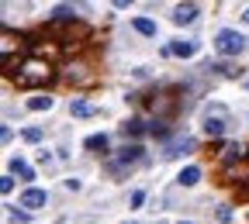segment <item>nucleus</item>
Here are the masks:
<instances>
[{
	"label": "nucleus",
	"instance_id": "f257e3e1",
	"mask_svg": "<svg viewBox=\"0 0 249 224\" xmlns=\"http://www.w3.org/2000/svg\"><path fill=\"white\" fill-rule=\"evenodd\" d=\"M14 80H18V86H45L52 80V62L45 55H28L18 66Z\"/></svg>",
	"mask_w": 249,
	"mask_h": 224
},
{
	"label": "nucleus",
	"instance_id": "f03ea898",
	"mask_svg": "<svg viewBox=\"0 0 249 224\" xmlns=\"http://www.w3.org/2000/svg\"><path fill=\"white\" fill-rule=\"evenodd\" d=\"M214 48H218V55L232 59V55L249 52V38L239 35V31H232V28H225V31H218V35H214Z\"/></svg>",
	"mask_w": 249,
	"mask_h": 224
},
{
	"label": "nucleus",
	"instance_id": "7ed1b4c3",
	"mask_svg": "<svg viewBox=\"0 0 249 224\" xmlns=\"http://www.w3.org/2000/svg\"><path fill=\"white\" fill-rule=\"evenodd\" d=\"M18 48H21V35H14L11 28H4V31H0V59H4V73H11Z\"/></svg>",
	"mask_w": 249,
	"mask_h": 224
},
{
	"label": "nucleus",
	"instance_id": "20e7f679",
	"mask_svg": "<svg viewBox=\"0 0 249 224\" xmlns=\"http://www.w3.org/2000/svg\"><path fill=\"white\" fill-rule=\"evenodd\" d=\"M149 111L156 114V121H160V117H170V114L177 111V93H173V90H160V93H152Z\"/></svg>",
	"mask_w": 249,
	"mask_h": 224
},
{
	"label": "nucleus",
	"instance_id": "39448f33",
	"mask_svg": "<svg viewBox=\"0 0 249 224\" xmlns=\"http://www.w3.org/2000/svg\"><path fill=\"white\" fill-rule=\"evenodd\" d=\"M225 128H229V114H225V107H214V114L208 111V117H204V135H208V138H222V135H225Z\"/></svg>",
	"mask_w": 249,
	"mask_h": 224
},
{
	"label": "nucleus",
	"instance_id": "423d86ee",
	"mask_svg": "<svg viewBox=\"0 0 249 224\" xmlns=\"http://www.w3.org/2000/svg\"><path fill=\"white\" fill-rule=\"evenodd\" d=\"M163 55H177V59H194V55H197V42H183V38H177V42H170V45L163 48Z\"/></svg>",
	"mask_w": 249,
	"mask_h": 224
},
{
	"label": "nucleus",
	"instance_id": "0eeeda50",
	"mask_svg": "<svg viewBox=\"0 0 249 224\" xmlns=\"http://www.w3.org/2000/svg\"><path fill=\"white\" fill-rule=\"evenodd\" d=\"M218 159H222L225 166H232V162H242V159H246V148H242V142H225L222 148H218Z\"/></svg>",
	"mask_w": 249,
	"mask_h": 224
},
{
	"label": "nucleus",
	"instance_id": "6e6552de",
	"mask_svg": "<svg viewBox=\"0 0 249 224\" xmlns=\"http://www.w3.org/2000/svg\"><path fill=\"white\" fill-rule=\"evenodd\" d=\"M49 17H52V24H70V28H73V24L80 21V17H76V7H73V4H55Z\"/></svg>",
	"mask_w": 249,
	"mask_h": 224
},
{
	"label": "nucleus",
	"instance_id": "1a4fd4ad",
	"mask_svg": "<svg viewBox=\"0 0 249 224\" xmlns=\"http://www.w3.org/2000/svg\"><path fill=\"white\" fill-rule=\"evenodd\" d=\"M49 204V193H45V190H35V186H31V190H24V193H21V207L24 210H35V207H45Z\"/></svg>",
	"mask_w": 249,
	"mask_h": 224
},
{
	"label": "nucleus",
	"instance_id": "9d476101",
	"mask_svg": "<svg viewBox=\"0 0 249 224\" xmlns=\"http://www.w3.org/2000/svg\"><path fill=\"white\" fill-rule=\"evenodd\" d=\"M197 21V4H177L173 7V24H194Z\"/></svg>",
	"mask_w": 249,
	"mask_h": 224
},
{
	"label": "nucleus",
	"instance_id": "9b49d317",
	"mask_svg": "<svg viewBox=\"0 0 249 224\" xmlns=\"http://www.w3.org/2000/svg\"><path fill=\"white\" fill-rule=\"evenodd\" d=\"M229 183H242V179H249V159H242V162H232V166H225V173H222Z\"/></svg>",
	"mask_w": 249,
	"mask_h": 224
},
{
	"label": "nucleus",
	"instance_id": "f8f14e48",
	"mask_svg": "<svg viewBox=\"0 0 249 224\" xmlns=\"http://www.w3.org/2000/svg\"><path fill=\"white\" fill-rule=\"evenodd\" d=\"M11 176H21L24 183H31V179H35V169H31L24 159L18 155V159H11Z\"/></svg>",
	"mask_w": 249,
	"mask_h": 224
},
{
	"label": "nucleus",
	"instance_id": "ddd939ff",
	"mask_svg": "<svg viewBox=\"0 0 249 224\" xmlns=\"http://www.w3.org/2000/svg\"><path fill=\"white\" fill-rule=\"evenodd\" d=\"M97 111H101V107L90 104V100H73V104H70V114H73V117H93Z\"/></svg>",
	"mask_w": 249,
	"mask_h": 224
},
{
	"label": "nucleus",
	"instance_id": "4468645a",
	"mask_svg": "<svg viewBox=\"0 0 249 224\" xmlns=\"http://www.w3.org/2000/svg\"><path fill=\"white\" fill-rule=\"evenodd\" d=\"M197 179H201V166H183V169H180V176H177V183H180V186H194Z\"/></svg>",
	"mask_w": 249,
	"mask_h": 224
},
{
	"label": "nucleus",
	"instance_id": "2eb2a0df",
	"mask_svg": "<svg viewBox=\"0 0 249 224\" xmlns=\"http://www.w3.org/2000/svg\"><path fill=\"white\" fill-rule=\"evenodd\" d=\"M132 28L139 31V35H145V38H152L156 31H160V28H156V21H149V17H135V21H132Z\"/></svg>",
	"mask_w": 249,
	"mask_h": 224
},
{
	"label": "nucleus",
	"instance_id": "dca6fc26",
	"mask_svg": "<svg viewBox=\"0 0 249 224\" xmlns=\"http://www.w3.org/2000/svg\"><path fill=\"white\" fill-rule=\"evenodd\" d=\"M191 148H194V142H191V138L170 142V145H166V159H173V155H180V152H191Z\"/></svg>",
	"mask_w": 249,
	"mask_h": 224
},
{
	"label": "nucleus",
	"instance_id": "f3484780",
	"mask_svg": "<svg viewBox=\"0 0 249 224\" xmlns=\"http://www.w3.org/2000/svg\"><path fill=\"white\" fill-rule=\"evenodd\" d=\"M83 145H87L90 152H101V155H104V152H107V135H90Z\"/></svg>",
	"mask_w": 249,
	"mask_h": 224
},
{
	"label": "nucleus",
	"instance_id": "a211bd4d",
	"mask_svg": "<svg viewBox=\"0 0 249 224\" xmlns=\"http://www.w3.org/2000/svg\"><path fill=\"white\" fill-rule=\"evenodd\" d=\"M208 73H222V76H239L235 66H229V62H208Z\"/></svg>",
	"mask_w": 249,
	"mask_h": 224
},
{
	"label": "nucleus",
	"instance_id": "6ab92c4d",
	"mask_svg": "<svg viewBox=\"0 0 249 224\" xmlns=\"http://www.w3.org/2000/svg\"><path fill=\"white\" fill-rule=\"evenodd\" d=\"M121 131H124V135H139V131H149V124H142L139 117H132V121L121 124Z\"/></svg>",
	"mask_w": 249,
	"mask_h": 224
},
{
	"label": "nucleus",
	"instance_id": "aec40b11",
	"mask_svg": "<svg viewBox=\"0 0 249 224\" xmlns=\"http://www.w3.org/2000/svg\"><path fill=\"white\" fill-rule=\"evenodd\" d=\"M28 111H52V97H31Z\"/></svg>",
	"mask_w": 249,
	"mask_h": 224
},
{
	"label": "nucleus",
	"instance_id": "412c9836",
	"mask_svg": "<svg viewBox=\"0 0 249 224\" xmlns=\"http://www.w3.org/2000/svg\"><path fill=\"white\" fill-rule=\"evenodd\" d=\"M24 142L38 145V142H42V128H24Z\"/></svg>",
	"mask_w": 249,
	"mask_h": 224
},
{
	"label": "nucleus",
	"instance_id": "4be33fe9",
	"mask_svg": "<svg viewBox=\"0 0 249 224\" xmlns=\"http://www.w3.org/2000/svg\"><path fill=\"white\" fill-rule=\"evenodd\" d=\"M11 190H14V176H4L0 179V193H11Z\"/></svg>",
	"mask_w": 249,
	"mask_h": 224
},
{
	"label": "nucleus",
	"instance_id": "5701e85b",
	"mask_svg": "<svg viewBox=\"0 0 249 224\" xmlns=\"http://www.w3.org/2000/svg\"><path fill=\"white\" fill-rule=\"evenodd\" d=\"M218 221L229 224V221H232V207H218Z\"/></svg>",
	"mask_w": 249,
	"mask_h": 224
},
{
	"label": "nucleus",
	"instance_id": "b1692460",
	"mask_svg": "<svg viewBox=\"0 0 249 224\" xmlns=\"http://www.w3.org/2000/svg\"><path fill=\"white\" fill-rule=\"evenodd\" d=\"M145 204V193H142V190H135V193H132V207H142Z\"/></svg>",
	"mask_w": 249,
	"mask_h": 224
},
{
	"label": "nucleus",
	"instance_id": "393cba45",
	"mask_svg": "<svg viewBox=\"0 0 249 224\" xmlns=\"http://www.w3.org/2000/svg\"><path fill=\"white\" fill-rule=\"evenodd\" d=\"M11 217H14V221H18V224H24V221H28V217H31V214H28V210H11Z\"/></svg>",
	"mask_w": 249,
	"mask_h": 224
},
{
	"label": "nucleus",
	"instance_id": "a878e982",
	"mask_svg": "<svg viewBox=\"0 0 249 224\" xmlns=\"http://www.w3.org/2000/svg\"><path fill=\"white\" fill-rule=\"evenodd\" d=\"M242 21H249V7H246V11H242Z\"/></svg>",
	"mask_w": 249,
	"mask_h": 224
},
{
	"label": "nucleus",
	"instance_id": "bb28decb",
	"mask_svg": "<svg viewBox=\"0 0 249 224\" xmlns=\"http://www.w3.org/2000/svg\"><path fill=\"white\" fill-rule=\"evenodd\" d=\"M180 224H191V221H180Z\"/></svg>",
	"mask_w": 249,
	"mask_h": 224
},
{
	"label": "nucleus",
	"instance_id": "cd10ccee",
	"mask_svg": "<svg viewBox=\"0 0 249 224\" xmlns=\"http://www.w3.org/2000/svg\"><path fill=\"white\" fill-rule=\"evenodd\" d=\"M128 224H135V221H128Z\"/></svg>",
	"mask_w": 249,
	"mask_h": 224
}]
</instances>
